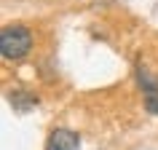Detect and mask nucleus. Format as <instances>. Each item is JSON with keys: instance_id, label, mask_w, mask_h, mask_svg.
<instances>
[{"instance_id": "obj_5", "label": "nucleus", "mask_w": 158, "mask_h": 150, "mask_svg": "<svg viewBox=\"0 0 158 150\" xmlns=\"http://www.w3.org/2000/svg\"><path fill=\"white\" fill-rule=\"evenodd\" d=\"M145 110L150 115H158V94H148L145 97Z\"/></svg>"}, {"instance_id": "obj_2", "label": "nucleus", "mask_w": 158, "mask_h": 150, "mask_svg": "<svg viewBox=\"0 0 158 150\" xmlns=\"http://www.w3.org/2000/svg\"><path fill=\"white\" fill-rule=\"evenodd\" d=\"M46 150H81V137L70 129H54L48 134Z\"/></svg>"}, {"instance_id": "obj_1", "label": "nucleus", "mask_w": 158, "mask_h": 150, "mask_svg": "<svg viewBox=\"0 0 158 150\" xmlns=\"http://www.w3.org/2000/svg\"><path fill=\"white\" fill-rule=\"evenodd\" d=\"M32 48V32L24 24H8L0 32V51L6 59H24Z\"/></svg>"}, {"instance_id": "obj_4", "label": "nucleus", "mask_w": 158, "mask_h": 150, "mask_svg": "<svg viewBox=\"0 0 158 150\" xmlns=\"http://www.w3.org/2000/svg\"><path fill=\"white\" fill-rule=\"evenodd\" d=\"M137 83H139L148 94H158V78H153L145 67H137Z\"/></svg>"}, {"instance_id": "obj_3", "label": "nucleus", "mask_w": 158, "mask_h": 150, "mask_svg": "<svg viewBox=\"0 0 158 150\" xmlns=\"http://www.w3.org/2000/svg\"><path fill=\"white\" fill-rule=\"evenodd\" d=\"M8 99H11V107L16 110V113H30L38 105V97L30 94V91H11Z\"/></svg>"}]
</instances>
